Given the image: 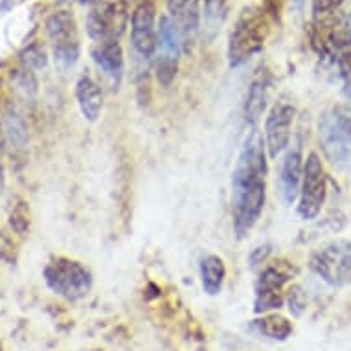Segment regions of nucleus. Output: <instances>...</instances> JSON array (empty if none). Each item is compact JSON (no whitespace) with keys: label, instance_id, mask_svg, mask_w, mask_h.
I'll return each mask as SVG.
<instances>
[{"label":"nucleus","instance_id":"20","mask_svg":"<svg viewBox=\"0 0 351 351\" xmlns=\"http://www.w3.org/2000/svg\"><path fill=\"white\" fill-rule=\"evenodd\" d=\"M285 304V294L276 289H259L256 287V298H254V311L258 315L276 311Z\"/></svg>","mask_w":351,"mask_h":351},{"label":"nucleus","instance_id":"16","mask_svg":"<svg viewBox=\"0 0 351 351\" xmlns=\"http://www.w3.org/2000/svg\"><path fill=\"white\" fill-rule=\"evenodd\" d=\"M199 276H201V285L204 293L210 296H217L223 291L226 280V265L223 258H219L215 254L204 256L199 265Z\"/></svg>","mask_w":351,"mask_h":351},{"label":"nucleus","instance_id":"11","mask_svg":"<svg viewBox=\"0 0 351 351\" xmlns=\"http://www.w3.org/2000/svg\"><path fill=\"white\" fill-rule=\"evenodd\" d=\"M296 118V109L289 101H278L274 104L269 116L265 120V149L267 155L272 160H276L283 151L291 144V134H293V123Z\"/></svg>","mask_w":351,"mask_h":351},{"label":"nucleus","instance_id":"14","mask_svg":"<svg viewBox=\"0 0 351 351\" xmlns=\"http://www.w3.org/2000/svg\"><path fill=\"white\" fill-rule=\"evenodd\" d=\"M93 59L98 70L118 88L123 75V50L118 40L98 43L93 48Z\"/></svg>","mask_w":351,"mask_h":351},{"label":"nucleus","instance_id":"12","mask_svg":"<svg viewBox=\"0 0 351 351\" xmlns=\"http://www.w3.org/2000/svg\"><path fill=\"white\" fill-rule=\"evenodd\" d=\"M302 175H304V156H302V144H294V147L287 151L283 156L280 175H278V190L282 201L291 206L300 195L302 186Z\"/></svg>","mask_w":351,"mask_h":351},{"label":"nucleus","instance_id":"34","mask_svg":"<svg viewBox=\"0 0 351 351\" xmlns=\"http://www.w3.org/2000/svg\"><path fill=\"white\" fill-rule=\"evenodd\" d=\"M4 190V169H2V164H0V193Z\"/></svg>","mask_w":351,"mask_h":351},{"label":"nucleus","instance_id":"28","mask_svg":"<svg viewBox=\"0 0 351 351\" xmlns=\"http://www.w3.org/2000/svg\"><path fill=\"white\" fill-rule=\"evenodd\" d=\"M0 259L13 265L17 261V250H15V243L10 236H6V232H0Z\"/></svg>","mask_w":351,"mask_h":351},{"label":"nucleus","instance_id":"10","mask_svg":"<svg viewBox=\"0 0 351 351\" xmlns=\"http://www.w3.org/2000/svg\"><path fill=\"white\" fill-rule=\"evenodd\" d=\"M131 45L136 56L151 59L158 48L155 0H140L131 13Z\"/></svg>","mask_w":351,"mask_h":351},{"label":"nucleus","instance_id":"29","mask_svg":"<svg viewBox=\"0 0 351 351\" xmlns=\"http://www.w3.org/2000/svg\"><path fill=\"white\" fill-rule=\"evenodd\" d=\"M346 0H313V17L328 15V13L339 12V8Z\"/></svg>","mask_w":351,"mask_h":351},{"label":"nucleus","instance_id":"23","mask_svg":"<svg viewBox=\"0 0 351 351\" xmlns=\"http://www.w3.org/2000/svg\"><path fill=\"white\" fill-rule=\"evenodd\" d=\"M29 225H32V215H29L28 202L19 201L17 204H13L12 212H10V226L19 236H26Z\"/></svg>","mask_w":351,"mask_h":351},{"label":"nucleus","instance_id":"2","mask_svg":"<svg viewBox=\"0 0 351 351\" xmlns=\"http://www.w3.org/2000/svg\"><path fill=\"white\" fill-rule=\"evenodd\" d=\"M269 35V17L263 8H245L237 17L228 39V63L241 66L265 47Z\"/></svg>","mask_w":351,"mask_h":351},{"label":"nucleus","instance_id":"26","mask_svg":"<svg viewBox=\"0 0 351 351\" xmlns=\"http://www.w3.org/2000/svg\"><path fill=\"white\" fill-rule=\"evenodd\" d=\"M177 61H179V59L164 58V56L158 58V63H156V80H158V83H160L162 86H169L171 85V81L175 80L177 69H179V63H177Z\"/></svg>","mask_w":351,"mask_h":351},{"label":"nucleus","instance_id":"22","mask_svg":"<svg viewBox=\"0 0 351 351\" xmlns=\"http://www.w3.org/2000/svg\"><path fill=\"white\" fill-rule=\"evenodd\" d=\"M225 15L226 0H204V23L206 29H212V37L225 21Z\"/></svg>","mask_w":351,"mask_h":351},{"label":"nucleus","instance_id":"31","mask_svg":"<svg viewBox=\"0 0 351 351\" xmlns=\"http://www.w3.org/2000/svg\"><path fill=\"white\" fill-rule=\"evenodd\" d=\"M265 13L274 19H280V12H282V0H265Z\"/></svg>","mask_w":351,"mask_h":351},{"label":"nucleus","instance_id":"18","mask_svg":"<svg viewBox=\"0 0 351 351\" xmlns=\"http://www.w3.org/2000/svg\"><path fill=\"white\" fill-rule=\"evenodd\" d=\"M254 328L258 329L259 335L278 342L287 340L293 333V322L280 313H267L254 322Z\"/></svg>","mask_w":351,"mask_h":351},{"label":"nucleus","instance_id":"5","mask_svg":"<svg viewBox=\"0 0 351 351\" xmlns=\"http://www.w3.org/2000/svg\"><path fill=\"white\" fill-rule=\"evenodd\" d=\"M309 43L320 59L337 61L340 53L351 48V24L350 19L335 12L313 19L307 28Z\"/></svg>","mask_w":351,"mask_h":351},{"label":"nucleus","instance_id":"19","mask_svg":"<svg viewBox=\"0 0 351 351\" xmlns=\"http://www.w3.org/2000/svg\"><path fill=\"white\" fill-rule=\"evenodd\" d=\"M269 99V86L265 80H256L248 88L247 104H245V118L250 125H256L263 114Z\"/></svg>","mask_w":351,"mask_h":351},{"label":"nucleus","instance_id":"30","mask_svg":"<svg viewBox=\"0 0 351 351\" xmlns=\"http://www.w3.org/2000/svg\"><path fill=\"white\" fill-rule=\"evenodd\" d=\"M269 254H271V247H269V245H265V247H258L252 254H250V265L256 267L259 265V263L267 261Z\"/></svg>","mask_w":351,"mask_h":351},{"label":"nucleus","instance_id":"15","mask_svg":"<svg viewBox=\"0 0 351 351\" xmlns=\"http://www.w3.org/2000/svg\"><path fill=\"white\" fill-rule=\"evenodd\" d=\"M75 99L80 105V110L86 121L99 120L101 110H104V93L101 86L88 75H81L75 83Z\"/></svg>","mask_w":351,"mask_h":351},{"label":"nucleus","instance_id":"7","mask_svg":"<svg viewBox=\"0 0 351 351\" xmlns=\"http://www.w3.org/2000/svg\"><path fill=\"white\" fill-rule=\"evenodd\" d=\"M127 21L129 10L125 0H104L90 8L85 19V28L88 37L98 45L120 39L127 28Z\"/></svg>","mask_w":351,"mask_h":351},{"label":"nucleus","instance_id":"4","mask_svg":"<svg viewBox=\"0 0 351 351\" xmlns=\"http://www.w3.org/2000/svg\"><path fill=\"white\" fill-rule=\"evenodd\" d=\"M43 278L53 294L69 302L85 298L93 289V272L80 261L63 256L48 261L43 271Z\"/></svg>","mask_w":351,"mask_h":351},{"label":"nucleus","instance_id":"32","mask_svg":"<svg viewBox=\"0 0 351 351\" xmlns=\"http://www.w3.org/2000/svg\"><path fill=\"white\" fill-rule=\"evenodd\" d=\"M13 2H15V0H0V12H8V10H12Z\"/></svg>","mask_w":351,"mask_h":351},{"label":"nucleus","instance_id":"9","mask_svg":"<svg viewBox=\"0 0 351 351\" xmlns=\"http://www.w3.org/2000/svg\"><path fill=\"white\" fill-rule=\"evenodd\" d=\"M47 35L52 43L53 59L61 69H70L80 58V37L74 15L66 10H59L47 19Z\"/></svg>","mask_w":351,"mask_h":351},{"label":"nucleus","instance_id":"17","mask_svg":"<svg viewBox=\"0 0 351 351\" xmlns=\"http://www.w3.org/2000/svg\"><path fill=\"white\" fill-rule=\"evenodd\" d=\"M156 40H158V48L164 58H175L179 59V53L182 52V39L175 23H173L169 15H162L156 26Z\"/></svg>","mask_w":351,"mask_h":351},{"label":"nucleus","instance_id":"8","mask_svg":"<svg viewBox=\"0 0 351 351\" xmlns=\"http://www.w3.org/2000/svg\"><path fill=\"white\" fill-rule=\"evenodd\" d=\"M328 197V177L324 164L317 153H309L304 164L302 186L298 195V215L304 221H313L322 212L324 202Z\"/></svg>","mask_w":351,"mask_h":351},{"label":"nucleus","instance_id":"36","mask_svg":"<svg viewBox=\"0 0 351 351\" xmlns=\"http://www.w3.org/2000/svg\"><path fill=\"white\" fill-rule=\"evenodd\" d=\"M348 19H350V24H351V12H350V15H348Z\"/></svg>","mask_w":351,"mask_h":351},{"label":"nucleus","instance_id":"35","mask_svg":"<svg viewBox=\"0 0 351 351\" xmlns=\"http://www.w3.org/2000/svg\"><path fill=\"white\" fill-rule=\"evenodd\" d=\"M0 142H2V121H0Z\"/></svg>","mask_w":351,"mask_h":351},{"label":"nucleus","instance_id":"33","mask_svg":"<svg viewBox=\"0 0 351 351\" xmlns=\"http://www.w3.org/2000/svg\"><path fill=\"white\" fill-rule=\"evenodd\" d=\"M344 94H346V98H348V101L351 104V83H346L344 85Z\"/></svg>","mask_w":351,"mask_h":351},{"label":"nucleus","instance_id":"24","mask_svg":"<svg viewBox=\"0 0 351 351\" xmlns=\"http://www.w3.org/2000/svg\"><path fill=\"white\" fill-rule=\"evenodd\" d=\"M21 61L24 63V69L28 70H40L48 64L47 52H45V48L40 47L39 43H34L28 48H24L23 52H21Z\"/></svg>","mask_w":351,"mask_h":351},{"label":"nucleus","instance_id":"6","mask_svg":"<svg viewBox=\"0 0 351 351\" xmlns=\"http://www.w3.org/2000/svg\"><path fill=\"white\" fill-rule=\"evenodd\" d=\"M309 269L331 287L351 283V241L337 239L313 254Z\"/></svg>","mask_w":351,"mask_h":351},{"label":"nucleus","instance_id":"27","mask_svg":"<svg viewBox=\"0 0 351 351\" xmlns=\"http://www.w3.org/2000/svg\"><path fill=\"white\" fill-rule=\"evenodd\" d=\"M13 86L17 93H23V96H34L35 90H37V83H35L34 75L29 74L28 69L15 70L12 74Z\"/></svg>","mask_w":351,"mask_h":351},{"label":"nucleus","instance_id":"21","mask_svg":"<svg viewBox=\"0 0 351 351\" xmlns=\"http://www.w3.org/2000/svg\"><path fill=\"white\" fill-rule=\"evenodd\" d=\"M4 125H6L8 134L12 136V140L19 147H23L28 140V131H26V125H24V120L19 116V112L12 107H8L4 110Z\"/></svg>","mask_w":351,"mask_h":351},{"label":"nucleus","instance_id":"3","mask_svg":"<svg viewBox=\"0 0 351 351\" xmlns=\"http://www.w3.org/2000/svg\"><path fill=\"white\" fill-rule=\"evenodd\" d=\"M318 140L326 160L337 169H348L351 164V114L350 110L333 105L318 118Z\"/></svg>","mask_w":351,"mask_h":351},{"label":"nucleus","instance_id":"1","mask_svg":"<svg viewBox=\"0 0 351 351\" xmlns=\"http://www.w3.org/2000/svg\"><path fill=\"white\" fill-rule=\"evenodd\" d=\"M267 149L258 129L243 142L232 171V225L237 239L248 236L263 213L267 199Z\"/></svg>","mask_w":351,"mask_h":351},{"label":"nucleus","instance_id":"13","mask_svg":"<svg viewBox=\"0 0 351 351\" xmlns=\"http://www.w3.org/2000/svg\"><path fill=\"white\" fill-rule=\"evenodd\" d=\"M167 15L179 29L182 48L188 50L201 26L199 0H167Z\"/></svg>","mask_w":351,"mask_h":351},{"label":"nucleus","instance_id":"25","mask_svg":"<svg viewBox=\"0 0 351 351\" xmlns=\"http://www.w3.org/2000/svg\"><path fill=\"white\" fill-rule=\"evenodd\" d=\"M285 302L289 305V311L293 317H302L307 309V294L302 285H291L285 294Z\"/></svg>","mask_w":351,"mask_h":351}]
</instances>
